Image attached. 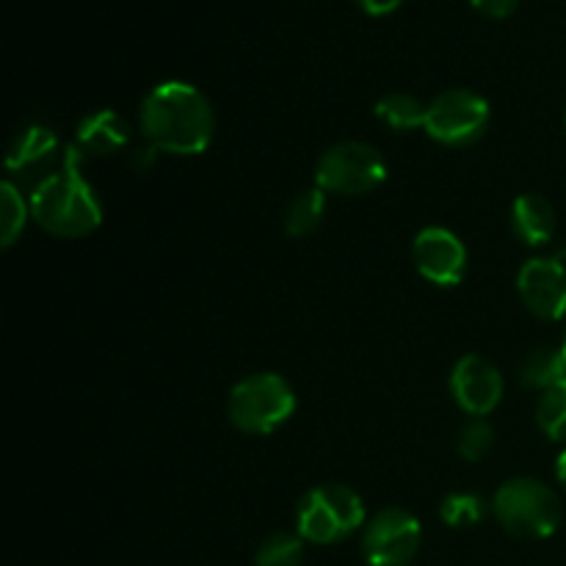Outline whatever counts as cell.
Listing matches in <instances>:
<instances>
[{
  "instance_id": "6da1fadb",
  "label": "cell",
  "mask_w": 566,
  "mask_h": 566,
  "mask_svg": "<svg viewBox=\"0 0 566 566\" xmlns=\"http://www.w3.org/2000/svg\"><path fill=\"white\" fill-rule=\"evenodd\" d=\"M142 130L158 153L202 155L213 142V105L191 83H158L142 103Z\"/></svg>"
},
{
  "instance_id": "7a4b0ae2",
  "label": "cell",
  "mask_w": 566,
  "mask_h": 566,
  "mask_svg": "<svg viewBox=\"0 0 566 566\" xmlns=\"http://www.w3.org/2000/svg\"><path fill=\"white\" fill-rule=\"evenodd\" d=\"M81 164L83 153L70 147L64 169L44 177L31 193L33 221L55 238H83L103 221V205L94 188L83 180Z\"/></svg>"
},
{
  "instance_id": "3957f363",
  "label": "cell",
  "mask_w": 566,
  "mask_h": 566,
  "mask_svg": "<svg viewBox=\"0 0 566 566\" xmlns=\"http://www.w3.org/2000/svg\"><path fill=\"white\" fill-rule=\"evenodd\" d=\"M497 523L523 539H547L564 517L562 501L547 484L536 479H512L492 497Z\"/></svg>"
},
{
  "instance_id": "277c9868",
  "label": "cell",
  "mask_w": 566,
  "mask_h": 566,
  "mask_svg": "<svg viewBox=\"0 0 566 566\" xmlns=\"http://www.w3.org/2000/svg\"><path fill=\"white\" fill-rule=\"evenodd\" d=\"M296 412V392L280 374H254L238 381L227 401L230 423L243 434H271Z\"/></svg>"
},
{
  "instance_id": "5b68a950",
  "label": "cell",
  "mask_w": 566,
  "mask_h": 566,
  "mask_svg": "<svg viewBox=\"0 0 566 566\" xmlns=\"http://www.w3.org/2000/svg\"><path fill=\"white\" fill-rule=\"evenodd\" d=\"M365 525L363 497L346 484H321L298 503L296 534L313 545H335Z\"/></svg>"
},
{
  "instance_id": "8992f818",
  "label": "cell",
  "mask_w": 566,
  "mask_h": 566,
  "mask_svg": "<svg viewBox=\"0 0 566 566\" xmlns=\"http://www.w3.org/2000/svg\"><path fill=\"white\" fill-rule=\"evenodd\" d=\"M387 180L385 155L368 142H340L326 149L315 169V182L326 193L363 197Z\"/></svg>"
},
{
  "instance_id": "52a82bcc",
  "label": "cell",
  "mask_w": 566,
  "mask_h": 566,
  "mask_svg": "<svg viewBox=\"0 0 566 566\" xmlns=\"http://www.w3.org/2000/svg\"><path fill=\"white\" fill-rule=\"evenodd\" d=\"M490 127V103L470 88H448L426 108V127L434 142L448 147H468Z\"/></svg>"
},
{
  "instance_id": "ba28073f",
  "label": "cell",
  "mask_w": 566,
  "mask_h": 566,
  "mask_svg": "<svg viewBox=\"0 0 566 566\" xmlns=\"http://www.w3.org/2000/svg\"><path fill=\"white\" fill-rule=\"evenodd\" d=\"M423 542L418 517L407 509H381L363 534V556L368 566H409Z\"/></svg>"
},
{
  "instance_id": "9c48e42d",
  "label": "cell",
  "mask_w": 566,
  "mask_h": 566,
  "mask_svg": "<svg viewBox=\"0 0 566 566\" xmlns=\"http://www.w3.org/2000/svg\"><path fill=\"white\" fill-rule=\"evenodd\" d=\"M415 265L429 282L440 287H453L468 274V249L446 227H426L415 238Z\"/></svg>"
},
{
  "instance_id": "30bf717a",
  "label": "cell",
  "mask_w": 566,
  "mask_h": 566,
  "mask_svg": "<svg viewBox=\"0 0 566 566\" xmlns=\"http://www.w3.org/2000/svg\"><path fill=\"white\" fill-rule=\"evenodd\" d=\"M451 392L470 418H486L503 398V376L497 365L481 354H468L451 374Z\"/></svg>"
},
{
  "instance_id": "8fae6325",
  "label": "cell",
  "mask_w": 566,
  "mask_h": 566,
  "mask_svg": "<svg viewBox=\"0 0 566 566\" xmlns=\"http://www.w3.org/2000/svg\"><path fill=\"white\" fill-rule=\"evenodd\" d=\"M517 287L536 318L562 321L566 315V265L562 258L528 260L520 269Z\"/></svg>"
},
{
  "instance_id": "7c38bea8",
  "label": "cell",
  "mask_w": 566,
  "mask_h": 566,
  "mask_svg": "<svg viewBox=\"0 0 566 566\" xmlns=\"http://www.w3.org/2000/svg\"><path fill=\"white\" fill-rule=\"evenodd\" d=\"M127 142H130V127H127V122L111 108L86 116V119L81 122V127H77L75 136V147L81 149L83 155L119 153Z\"/></svg>"
},
{
  "instance_id": "4fadbf2b",
  "label": "cell",
  "mask_w": 566,
  "mask_h": 566,
  "mask_svg": "<svg viewBox=\"0 0 566 566\" xmlns=\"http://www.w3.org/2000/svg\"><path fill=\"white\" fill-rule=\"evenodd\" d=\"M514 235L528 247H542L556 235V208L539 193H523L512 208Z\"/></svg>"
},
{
  "instance_id": "5bb4252c",
  "label": "cell",
  "mask_w": 566,
  "mask_h": 566,
  "mask_svg": "<svg viewBox=\"0 0 566 566\" xmlns=\"http://www.w3.org/2000/svg\"><path fill=\"white\" fill-rule=\"evenodd\" d=\"M55 149H59V138H55V133L42 125H31L14 138L6 166H9L11 171L39 169V166L50 164V160L55 158Z\"/></svg>"
},
{
  "instance_id": "9a60e30c",
  "label": "cell",
  "mask_w": 566,
  "mask_h": 566,
  "mask_svg": "<svg viewBox=\"0 0 566 566\" xmlns=\"http://www.w3.org/2000/svg\"><path fill=\"white\" fill-rule=\"evenodd\" d=\"M520 381L531 390H551L566 381V357L562 348H536L520 365Z\"/></svg>"
},
{
  "instance_id": "2e32d148",
  "label": "cell",
  "mask_w": 566,
  "mask_h": 566,
  "mask_svg": "<svg viewBox=\"0 0 566 566\" xmlns=\"http://www.w3.org/2000/svg\"><path fill=\"white\" fill-rule=\"evenodd\" d=\"M426 108H429V105H423L418 97H412V94L392 92L385 94V97L376 103L374 111L387 127H392V130L398 133H409L418 130V127H426Z\"/></svg>"
},
{
  "instance_id": "e0dca14e",
  "label": "cell",
  "mask_w": 566,
  "mask_h": 566,
  "mask_svg": "<svg viewBox=\"0 0 566 566\" xmlns=\"http://www.w3.org/2000/svg\"><path fill=\"white\" fill-rule=\"evenodd\" d=\"M326 213V191L324 188H307L298 193L285 213V232L291 238H304L318 230Z\"/></svg>"
},
{
  "instance_id": "ac0fdd59",
  "label": "cell",
  "mask_w": 566,
  "mask_h": 566,
  "mask_svg": "<svg viewBox=\"0 0 566 566\" xmlns=\"http://www.w3.org/2000/svg\"><path fill=\"white\" fill-rule=\"evenodd\" d=\"M28 213H31V202H25L20 193V188L14 182H3L0 186V241L3 247L20 238V232L25 230Z\"/></svg>"
},
{
  "instance_id": "d6986e66",
  "label": "cell",
  "mask_w": 566,
  "mask_h": 566,
  "mask_svg": "<svg viewBox=\"0 0 566 566\" xmlns=\"http://www.w3.org/2000/svg\"><path fill=\"white\" fill-rule=\"evenodd\" d=\"M304 562V539L298 534H271L263 545L258 547L254 566H302Z\"/></svg>"
},
{
  "instance_id": "ffe728a7",
  "label": "cell",
  "mask_w": 566,
  "mask_h": 566,
  "mask_svg": "<svg viewBox=\"0 0 566 566\" xmlns=\"http://www.w3.org/2000/svg\"><path fill=\"white\" fill-rule=\"evenodd\" d=\"M536 423L553 442H566V381L542 392L536 403Z\"/></svg>"
},
{
  "instance_id": "44dd1931",
  "label": "cell",
  "mask_w": 566,
  "mask_h": 566,
  "mask_svg": "<svg viewBox=\"0 0 566 566\" xmlns=\"http://www.w3.org/2000/svg\"><path fill=\"white\" fill-rule=\"evenodd\" d=\"M440 517L451 528H470L486 517V503L473 492H453L442 501Z\"/></svg>"
},
{
  "instance_id": "7402d4cb",
  "label": "cell",
  "mask_w": 566,
  "mask_h": 566,
  "mask_svg": "<svg viewBox=\"0 0 566 566\" xmlns=\"http://www.w3.org/2000/svg\"><path fill=\"white\" fill-rule=\"evenodd\" d=\"M495 446V429L484 418H473L459 431V457L468 462H481Z\"/></svg>"
},
{
  "instance_id": "603a6c76",
  "label": "cell",
  "mask_w": 566,
  "mask_h": 566,
  "mask_svg": "<svg viewBox=\"0 0 566 566\" xmlns=\"http://www.w3.org/2000/svg\"><path fill=\"white\" fill-rule=\"evenodd\" d=\"M475 6V11H481L484 17L492 20H503V17H512L517 11L520 0H470Z\"/></svg>"
},
{
  "instance_id": "cb8c5ba5",
  "label": "cell",
  "mask_w": 566,
  "mask_h": 566,
  "mask_svg": "<svg viewBox=\"0 0 566 566\" xmlns=\"http://www.w3.org/2000/svg\"><path fill=\"white\" fill-rule=\"evenodd\" d=\"M354 3H357L365 14L387 17V14H392L396 9H401L403 0H354Z\"/></svg>"
},
{
  "instance_id": "d4e9b609",
  "label": "cell",
  "mask_w": 566,
  "mask_h": 566,
  "mask_svg": "<svg viewBox=\"0 0 566 566\" xmlns=\"http://www.w3.org/2000/svg\"><path fill=\"white\" fill-rule=\"evenodd\" d=\"M556 475L558 481H562V486L566 490V451L558 457V464H556Z\"/></svg>"
},
{
  "instance_id": "484cf974",
  "label": "cell",
  "mask_w": 566,
  "mask_h": 566,
  "mask_svg": "<svg viewBox=\"0 0 566 566\" xmlns=\"http://www.w3.org/2000/svg\"><path fill=\"white\" fill-rule=\"evenodd\" d=\"M562 352H564V357H566V335H564V346H562Z\"/></svg>"
}]
</instances>
